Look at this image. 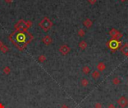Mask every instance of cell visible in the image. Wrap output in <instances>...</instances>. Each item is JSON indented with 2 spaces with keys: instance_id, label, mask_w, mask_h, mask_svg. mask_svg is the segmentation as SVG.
<instances>
[{
  "instance_id": "obj_1",
  "label": "cell",
  "mask_w": 128,
  "mask_h": 108,
  "mask_svg": "<svg viewBox=\"0 0 128 108\" xmlns=\"http://www.w3.org/2000/svg\"><path fill=\"white\" fill-rule=\"evenodd\" d=\"M9 39L17 49L23 50L33 39V35L27 30H15L11 34Z\"/></svg>"
},
{
  "instance_id": "obj_2",
  "label": "cell",
  "mask_w": 128,
  "mask_h": 108,
  "mask_svg": "<svg viewBox=\"0 0 128 108\" xmlns=\"http://www.w3.org/2000/svg\"><path fill=\"white\" fill-rule=\"evenodd\" d=\"M122 45L121 41H120L119 40H116V39H110L106 43V46L107 47L110 49L112 53H115V51L120 48V47Z\"/></svg>"
},
{
  "instance_id": "obj_3",
  "label": "cell",
  "mask_w": 128,
  "mask_h": 108,
  "mask_svg": "<svg viewBox=\"0 0 128 108\" xmlns=\"http://www.w3.org/2000/svg\"><path fill=\"white\" fill-rule=\"evenodd\" d=\"M39 26L44 32H47L51 29L52 26H53V22H52L47 17H45L43 18L41 21L39 23Z\"/></svg>"
},
{
  "instance_id": "obj_4",
  "label": "cell",
  "mask_w": 128,
  "mask_h": 108,
  "mask_svg": "<svg viewBox=\"0 0 128 108\" xmlns=\"http://www.w3.org/2000/svg\"><path fill=\"white\" fill-rule=\"evenodd\" d=\"M109 35L111 36V38L112 39H116V40H120L123 35L121 32H120L118 30H117L115 28H112L109 32Z\"/></svg>"
},
{
  "instance_id": "obj_5",
  "label": "cell",
  "mask_w": 128,
  "mask_h": 108,
  "mask_svg": "<svg viewBox=\"0 0 128 108\" xmlns=\"http://www.w3.org/2000/svg\"><path fill=\"white\" fill-rule=\"evenodd\" d=\"M118 104L121 108H125L128 106V99L125 96H121L119 99L117 101Z\"/></svg>"
},
{
  "instance_id": "obj_6",
  "label": "cell",
  "mask_w": 128,
  "mask_h": 108,
  "mask_svg": "<svg viewBox=\"0 0 128 108\" xmlns=\"http://www.w3.org/2000/svg\"><path fill=\"white\" fill-rule=\"evenodd\" d=\"M14 28H15L16 30H28L26 26V21L23 20H20L18 23H17Z\"/></svg>"
},
{
  "instance_id": "obj_7",
  "label": "cell",
  "mask_w": 128,
  "mask_h": 108,
  "mask_svg": "<svg viewBox=\"0 0 128 108\" xmlns=\"http://www.w3.org/2000/svg\"><path fill=\"white\" fill-rule=\"evenodd\" d=\"M59 52L62 55L65 56L70 52V47L68 46L67 44H63L59 47Z\"/></svg>"
},
{
  "instance_id": "obj_8",
  "label": "cell",
  "mask_w": 128,
  "mask_h": 108,
  "mask_svg": "<svg viewBox=\"0 0 128 108\" xmlns=\"http://www.w3.org/2000/svg\"><path fill=\"white\" fill-rule=\"evenodd\" d=\"M42 41L45 45L48 46V45L52 44V42H53V39H52V38L50 35H45L44 38H43Z\"/></svg>"
},
{
  "instance_id": "obj_9",
  "label": "cell",
  "mask_w": 128,
  "mask_h": 108,
  "mask_svg": "<svg viewBox=\"0 0 128 108\" xmlns=\"http://www.w3.org/2000/svg\"><path fill=\"white\" fill-rule=\"evenodd\" d=\"M82 24L85 27H86L87 29H90L92 26H93V21L89 18H86L85 20L83 21Z\"/></svg>"
},
{
  "instance_id": "obj_10",
  "label": "cell",
  "mask_w": 128,
  "mask_h": 108,
  "mask_svg": "<svg viewBox=\"0 0 128 108\" xmlns=\"http://www.w3.org/2000/svg\"><path fill=\"white\" fill-rule=\"evenodd\" d=\"M120 50L123 55H124L127 57H128V44L127 43H126L124 45H123L120 48Z\"/></svg>"
},
{
  "instance_id": "obj_11",
  "label": "cell",
  "mask_w": 128,
  "mask_h": 108,
  "mask_svg": "<svg viewBox=\"0 0 128 108\" xmlns=\"http://www.w3.org/2000/svg\"><path fill=\"white\" fill-rule=\"evenodd\" d=\"M87 47H88V44H87V42L85 41H81L79 43V47L82 50H85L87 48Z\"/></svg>"
},
{
  "instance_id": "obj_12",
  "label": "cell",
  "mask_w": 128,
  "mask_h": 108,
  "mask_svg": "<svg viewBox=\"0 0 128 108\" xmlns=\"http://www.w3.org/2000/svg\"><path fill=\"white\" fill-rule=\"evenodd\" d=\"M106 65L104 64L103 62H99L98 63V65H97V70L99 71H103L104 70L106 69Z\"/></svg>"
},
{
  "instance_id": "obj_13",
  "label": "cell",
  "mask_w": 128,
  "mask_h": 108,
  "mask_svg": "<svg viewBox=\"0 0 128 108\" xmlns=\"http://www.w3.org/2000/svg\"><path fill=\"white\" fill-rule=\"evenodd\" d=\"M80 84H81V86H83V87H86L88 86L89 84V81L88 80L86 79V78H82L81 80V81H80Z\"/></svg>"
},
{
  "instance_id": "obj_14",
  "label": "cell",
  "mask_w": 128,
  "mask_h": 108,
  "mask_svg": "<svg viewBox=\"0 0 128 108\" xmlns=\"http://www.w3.org/2000/svg\"><path fill=\"white\" fill-rule=\"evenodd\" d=\"M82 71L84 74H88L90 72H91V68H90L88 66H87V65H85V66L82 67Z\"/></svg>"
},
{
  "instance_id": "obj_15",
  "label": "cell",
  "mask_w": 128,
  "mask_h": 108,
  "mask_svg": "<svg viewBox=\"0 0 128 108\" xmlns=\"http://www.w3.org/2000/svg\"><path fill=\"white\" fill-rule=\"evenodd\" d=\"M112 83L114 84V85L118 86V85H119V84L121 83V80H120L119 77H114V78L112 79Z\"/></svg>"
},
{
  "instance_id": "obj_16",
  "label": "cell",
  "mask_w": 128,
  "mask_h": 108,
  "mask_svg": "<svg viewBox=\"0 0 128 108\" xmlns=\"http://www.w3.org/2000/svg\"><path fill=\"white\" fill-rule=\"evenodd\" d=\"M91 77L94 79V80H97L100 77H101V74H100V72L98 71H94L92 72L91 74Z\"/></svg>"
},
{
  "instance_id": "obj_17",
  "label": "cell",
  "mask_w": 128,
  "mask_h": 108,
  "mask_svg": "<svg viewBox=\"0 0 128 108\" xmlns=\"http://www.w3.org/2000/svg\"><path fill=\"white\" fill-rule=\"evenodd\" d=\"M0 50L2 51V52L3 53H6L7 52H8V50H9V48L8 47V46H6V45H3L1 48H0Z\"/></svg>"
},
{
  "instance_id": "obj_18",
  "label": "cell",
  "mask_w": 128,
  "mask_h": 108,
  "mask_svg": "<svg viewBox=\"0 0 128 108\" xmlns=\"http://www.w3.org/2000/svg\"><path fill=\"white\" fill-rule=\"evenodd\" d=\"M77 34H78V35H79V37H82H82H84V36L85 35V32L84 29H79Z\"/></svg>"
},
{
  "instance_id": "obj_19",
  "label": "cell",
  "mask_w": 128,
  "mask_h": 108,
  "mask_svg": "<svg viewBox=\"0 0 128 108\" xmlns=\"http://www.w3.org/2000/svg\"><path fill=\"white\" fill-rule=\"evenodd\" d=\"M3 72L5 74H9L11 73V68L8 66H5L3 68Z\"/></svg>"
},
{
  "instance_id": "obj_20",
  "label": "cell",
  "mask_w": 128,
  "mask_h": 108,
  "mask_svg": "<svg viewBox=\"0 0 128 108\" xmlns=\"http://www.w3.org/2000/svg\"><path fill=\"white\" fill-rule=\"evenodd\" d=\"M38 59V61L40 62H44V61L46 59V56L44 54H42V55L38 56V59Z\"/></svg>"
},
{
  "instance_id": "obj_21",
  "label": "cell",
  "mask_w": 128,
  "mask_h": 108,
  "mask_svg": "<svg viewBox=\"0 0 128 108\" xmlns=\"http://www.w3.org/2000/svg\"><path fill=\"white\" fill-rule=\"evenodd\" d=\"M32 24H33L32 21H30V20L26 21V28H27V29H29V28L32 26Z\"/></svg>"
},
{
  "instance_id": "obj_22",
  "label": "cell",
  "mask_w": 128,
  "mask_h": 108,
  "mask_svg": "<svg viewBox=\"0 0 128 108\" xmlns=\"http://www.w3.org/2000/svg\"><path fill=\"white\" fill-rule=\"evenodd\" d=\"M94 108H103V105H102L101 103L96 102L95 104H94Z\"/></svg>"
},
{
  "instance_id": "obj_23",
  "label": "cell",
  "mask_w": 128,
  "mask_h": 108,
  "mask_svg": "<svg viewBox=\"0 0 128 108\" xmlns=\"http://www.w3.org/2000/svg\"><path fill=\"white\" fill-rule=\"evenodd\" d=\"M97 0H88V2L91 4V5H94V4H96Z\"/></svg>"
},
{
  "instance_id": "obj_24",
  "label": "cell",
  "mask_w": 128,
  "mask_h": 108,
  "mask_svg": "<svg viewBox=\"0 0 128 108\" xmlns=\"http://www.w3.org/2000/svg\"><path fill=\"white\" fill-rule=\"evenodd\" d=\"M107 108H116V107L111 103V104H110L108 105V107H107Z\"/></svg>"
},
{
  "instance_id": "obj_25",
  "label": "cell",
  "mask_w": 128,
  "mask_h": 108,
  "mask_svg": "<svg viewBox=\"0 0 128 108\" xmlns=\"http://www.w3.org/2000/svg\"><path fill=\"white\" fill-rule=\"evenodd\" d=\"M61 108H69L68 105H66V104H63L62 106L61 107Z\"/></svg>"
},
{
  "instance_id": "obj_26",
  "label": "cell",
  "mask_w": 128,
  "mask_h": 108,
  "mask_svg": "<svg viewBox=\"0 0 128 108\" xmlns=\"http://www.w3.org/2000/svg\"><path fill=\"white\" fill-rule=\"evenodd\" d=\"M6 3H11L13 2V0H5Z\"/></svg>"
},
{
  "instance_id": "obj_27",
  "label": "cell",
  "mask_w": 128,
  "mask_h": 108,
  "mask_svg": "<svg viewBox=\"0 0 128 108\" xmlns=\"http://www.w3.org/2000/svg\"><path fill=\"white\" fill-rule=\"evenodd\" d=\"M3 45H4V44H3V42H2V41H0V48H1Z\"/></svg>"
},
{
  "instance_id": "obj_28",
  "label": "cell",
  "mask_w": 128,
  "mask_h": 108,
  "mask_svg": "<svg viewBox=\"0 0 128 108\" xmlns=\"http://www.w3.org/2000/svg\"><path fill=\"white\" fill-rule=\"evenodd\" d=\"M0 108H5V106L2 104V103H0Z\"/></svg>"
},
{
  "instance_id": "obj_29",
  "label": "cell",
  "mask_w": 128,
  "mask_h": 108,
  "mask_svg": "<svg viewBox=\"0 0 128 108\" xmlns=\"http://www.w3.org/2000/svg\"><path fill=\"white\" fill-rule=\"evenodd\" d=\"M120 1H121V2H126L127 0H120Z\"/></svg>"
},
{
  "instance_id": "obj_30",
  "label": "cell",
  "mask_w": 128,
  "mask_h": 108,
  "mask_svg": "<svg viewBox=\"0 0 128 108\" xmlns=\"http://www.w3.org/2000/svg\"><path fill=\"white\" fill-rule=\"evenodd\" d=\"M127 85H128V80H127Z\"/></svg>"
}]
</instances>
